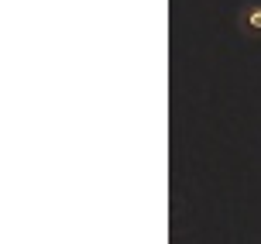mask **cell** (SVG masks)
<instances>
[{
	"mask_svg": "<svg viewBox=\"0 0 261 244\" xmlns=\"http://www.w3.org/2000/svg\"><path fill=\"white\" fill-rule=\"evenodd\" d=\"M244 28H248V31H254V35H261V4L244 7Z\"/></svg>",
	"mask_w": 261,
	"mask_h": 244,
	"instance_id": "1",
	"label": "cell"
}]
</instances>
